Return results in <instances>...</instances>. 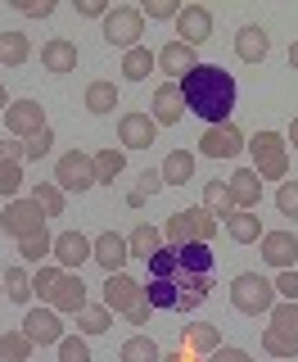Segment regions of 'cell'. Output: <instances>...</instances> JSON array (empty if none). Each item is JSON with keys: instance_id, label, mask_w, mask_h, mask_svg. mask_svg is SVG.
Wrapping results in <instances>:
<instances>
[{"instance_id": "obj_1", "label": "cell", "mask_w": 298, "mask_h": 362, "mask_svg": "<svg viewBox=\"0 0 298 362\" xmlns=\"http://www.w3.org/2000/svg\"><path fill=\"white\" fill-rule=\"evenodd\" d=\"M217 258L208 245H163L149 258L145 299L163 313H194L213 290Z\"/></svg>"}, {"instance_id": "obj_2", "label": "cell", "mask_w": 298, "mask_h": 362, "mask_svg": "<svg viewBox=\"0 0 298 362\" xmlns=\"http://www.w3.org/2000/svg\"><path fill=\"white\" fill-rule=\"evenodd\" d=\"M181 95H186V109L199 113L208 127L217 122H231L235 109V77L226 73L222 64H194L186 77H181Z\"/></svg>"}, {"instance_id": "obj_3", "label": "cell", "mask_w": 298, "mask_h": 362, "mask_svg": "<svg viewBox=\"0 0 298 362\" xmlns=\"http://www.w3.org/2000/svg\"><path fill=\"white\" fill-rule=\"evenodd\" d=\"M244 150L254 154V173L262 181H285L290 177V145H285L280 132H258Z\"/></svg>"}, {"instance_id": "obj_4", "label": "cell", "mask_w": 298, "mask_h": 362, "mask_svg": "<svg viewBox=\"0 0 298 362\" xmlns=\"http://www.w3.org/2000/svg\"><path fill=\"white\" fill-rule=\"evenodd\" d=\"M231 308L244 313V317H262L276 308V286H271L267 276H258V272H239L231 281Z\"/></svg>"}, {"instance_id": "obj_5", "label": "cell", "mask_w": 298, "mask_h": 362, "mask_svg": "<svg viewBox=\"0 0 298 362\" xmlns=\"http://www.w3.org/2000/svg\"><path fill=\"white\" fill-rule=\"evenodd\" d=\"M217 235V218L208 209H181L163 222V240L167 245H208Z\"/></svg>"}, {"instance_id": "obj_6", "label": "cell", "mask_w": 298, "mask_h": 362, "mask_svg": "<svg viewBox=\"0 0 298 362\" xmlns=\"http://www.w3.org/2000/svg\"><path fill=\"white\" fill-rule=\"evenodd\" d=\"M141 37H145V14H141L136 5H113L109 14H105V41L118 45L122 54L136 50V45H141Z\"/></svg>"}, {"instance_id": "obj_7", "label": "cell", "mask_w": 298, "mask_h": 362, "mask_svg": "<svg viewBox=\"0 0 298 362\" xmlns=\"http://www.w3.org/2000/svg\"><path fill=\"white\" fill-rule=\"evenodd\" d=\"M54 186L59 190H90L95 186V158H90L86 150H68L59 154V163H54Z\"/></svg>"}, {"instance_id": "obj_8", "label": "cell", "mask_w": 298, "mask_h": 362, "mask_svg": "<svg viewBox=\"0 0 298 362\" xmlns=\"http://www.w3.org/2000/svg\"><path fill=\"white\" fill-rule=\"evenodd\" d=\"M0 226H5V235H14V240H28V235L45 231V213L37 199H9L5 204V218H0Z\"/></svg>"}, {"instance_id": "obj_9", "label": "cell", "mask_w": 298, "mask_h": 362, "mask_svg": "<svg viewBox=\"0 0 298 362\" xmlns=\"http://www.w3.org/2000/svg\"><path fill=\"white\" fill-rule=\"evenodd\" d=\"M50 122H45V109L37 100H14V105L5 109V132L14 136V141H32L37 132H45Z\"/></svg>"}, {"instance_id": "obj_10", "label": "cell", "mask_w": 298, "mask_h": 362, "mask_svg": "<svg viewBox=\"0 0 298 362\" xmlns=\"http://www.w3.org/2000/svg\"><path fill=\"white\" fill-rule=\"evenodd\" d=\"M141 299H145V281L127 276V272H109V276H105V308L109 313H122V317H127Z\"/></svg>"}, {"instance_id": "obj_11", "label": "cell", "mask_w": 298, "mask_h": 362, "mask_svg": "<svg viewBox=\"0 0 298 362\" xmlns=\"http://www.w3.org/2000/svg\"><path fill=\"white\" fill-rule=\"evenodd\" d=\"M208 37H213V9H203V5H181V14H177V41H186L190 50H199Z\"/></svg>"}, {"instance_id": "obj_12", "label": "cell", "mask_w": 298, "mask_h": 362, "mask_svg": "<svg viewBox=\"0 0 298 362\" xmlns=\"http://www.w3.org/2000/svg\"><path fill=\"white\" fill-rule=\"evenodd\" d=\"M244 132L235 127V122H217V127H208L199 136V150L208 154V158H235L239 150H244Z\"/></svg>"}, {"instance_id": "obj_13", "label": "cell", "mask_w": 298, "mask_h": 362, "mask_svg": "<svg viewBox=\"0 0 298 362\" xmlns=\"http://www.w3.org/2000/svg\"><path fill=\"white\" fill-rule=\"evenodd\" d=\"M118 141H122V150H149V145L158 141V122L149 118V113H122Z\"/></svg>"}, {"instance_id": "obj_14", "label": "cell", "mask_w": 298, "mask_h": 362, "mask_svg": "<svg viewBox=\"0 0 298 362\" xmlns=\"http://www.w3.org/2000/svg\"><path fill=\"white\" fill-rule=\"evenodd\" d=\"M23 335L32 339V344H59L64 339V322L54 308H28V317H23Z\"/></svg>"}, {"instance_id": "obj_15", "label": "cell", "mask_w": 298, "mask_h": 362, "mask_svg": "<svg viewBox=\"0 0 298 362\" xmlns=\"http://www.w3.org/2000/svg\"><path fill=\"white\" fill-rule=\"evenodd\" d=\"M149 118H154L158 127H172V122L186 118V95H181V82L154 86V109H149Z\"/></svg>"}, {"instance_id": "obj_16", "label": "cell", "mask_w": 298, "mask_h": 362, "mask_svg": "<svg viewBox=\"0 0 298 362\" xmlns=\"http://www.w3.org/2000/svg\"><path fill=\"white\" fill-rule=\"evenodd\" d=\"M262 258H267L271 267H280V272H290L294 267V258H298V235L285 226V231H262Z\"/></svg>"}, {"instance_id": "obj_17", "label": "cell", "mask_w": 298, "mask_h": 362, "mask_svg": "<svg viewBox=\"0 0 298 362\" xmlns=\"http://www.w3.org/2000/svg\"><path fill=\"white\" fill-rule=\"evenodd\" d=\"M90 245H95V240H86L82 231H59V235H54V254H50V258H54L64 272H77V267L90 258Z\"/></svg>"}, {"instance_id": "obj_18", "label": "cell", "mask_w": 298, "mask_h": 362, "mask_svg": "<svg viewBox=\"0 0 298 362\" xmlns=\"http://www.w3.org/2000/svg\"><path fill=\"white\" fill-rule=\"evenodd\" d=\"M50 308L54 313H73V317L86 308V281H82V272H64L59 286H54V294H50Z\"/></svg>"}, {"instance_id": "obj_19", "label": "cell", "mask_w": 298, "mask_h": 362, "mask_svg": "<svg viewBox=\"0 0 298 362\" xmlns=\"http://www.w3.org/2000/svg\"><path fill=\"white\" fill-rule=\"evenodd\" d=\"M90 258H95V263L105 267V272H122V267H127V258H131L127 235H118V231L95 235V245H90Z\"/></svg>"}, {"instance_id": "obj_20", "label": "cell", "mask_w": 298, "mask_h": 362, "mask_svg": "<svg viewBox=\"0 0 298 362\" xmlns=\"http://www.w3.org/2000/svg\"><path fill=\"white\" fill-rule=\"evenodd\" d=\"M181 349L194 358H208L213 349H222V326L217 322H194V326H181Z\"/></svg>"}, {"instance_id": "obj_21", "label": "cell", "mask_w": 298, "mask_h": 362, "mask_svg": "<svg viewBox=\"0 0 298 362\" xmlns=\"http://www.w3.org/2000/svg\"><path fill=\"white\" fill-rule=\"evenodd\" d=\"M226 190H231V204H235V209L258 213V204H262V177L254 173V168H239V173L226 181Z\"/></svg>"}, {"instance_id": "obj_22", "label": "cell", "mask_w": 298, "mask_h": 362, "mask_svg": "<svg viewBox=\"0 0 298 362\" xmlns=\"http://www.w3.org/2000/svg\"><path fill=\"white\" fill-rule=\"evenodd\" d=\"M41 64H45V73H54V77L77 73V41H68V37H50V41L41 45Z\"/></svg>"}, {"instance_id": "obj_23", "label": "cell", "mask_w": 298, "mask_h": 362, "mask_svg": "<svg viewBox=\"0 0 298 362\" xmlns=\"http://www.w3.org/2000/svg\"><path fill=\"white\" fill-rule=\"evenodd\" d=\"M267 50H271V37H267V28H239V37H235V54L244 64H262L267 59Z\"/></svg>"}, {"instance_id": "obj_24", "label": "cell", "mask_w": 298, "mask_h": 362, "mask_svg": "<svg viewBox=\"0 0 298 362\" xmlns=\"http://www.w3.org/2000/svg\"><path fill=\"white\" fill-rule=\"evenodd\" d=\"M154 59H158V68H163V73H172V77H186L190 68L199 64V54H194V50H190L186 41H167L163 50L154 54Z\"/></svg>"}, {"instance_id": "obj_25", "label": "cell", "mask_w": 298, "mask_h": 362, "mask_svg": "<svg viewBox=\"0 0 298 362\" xmlns=\"http://www.w3.org/2000/svg\"><path fill=\"white\" fill-rule=\"evenodd\" d=\"M167 240H163V226H154V222H136V231L127 235V249H131V258H154L158 249H163Z\"/></svg>"}, {"instance_id": "obj_26", "label": "cell", "mask_w": 298, "mask_h": 362, "mask_svg": "<svg viewBox=\"0 0 298 362\" xmlns=\"http://www.w3.org/2000/svg\"><path fill=\"white\" fill-rule=\"evenodd\" d=\"M28 59H32V41H28V32L5 28V32H0V64H5V68H23Z\"/></svg>"}, {"instance_id": "obj_27", "label": "cell", "mask_w": 298, "mask_h": 362, "mask_svg": "<svg viewBox=\"0 0 298 362\" xmlns=\"http://www.w3.org/2000/svg\"><path fill=\"white\" fill-rule=\"evenodd\" d=\"M262 231H267V226H262V218H258V213H244V209H235L231 218H226V235H231L235 245H258V240H262Z\"/></svg>"}, {"instance_id": "obj_28", "label": "cell", "mask_w": 298, "mask_h": 362, "mask_svg": "<svg viewBox=\"0 0 298 362\" xmlns=\"http://www.w3.org/2000/svg\"><path fill=\"white\" fill-rule=\"evenodd\" d=\"M158 173H163V186H186V181L194 177V154L190 150H172Z\"/></svg>"}, {"instance_id": "obj_29", "label": "cell", "mask_w": 298, "mask_h": 362, "mask_svg": "<svg viewBox=\"0 0 298 362\" xmlns=\"http://www.w3.org/2000/svg\"><path fill=\"white\" fill-rule=\"evenodd\" d=\"M154 68H158V59H154V50H149V45H136V50L122 54V77H127V82H145Z\"/></svg>"}, {"instance_id": "obj_30", "label": "cell", "mask_w": 298, "mask_h": 362, "mask_svg": "<svg viewBox=\"0 0 298 362\" xmlns=\"http://www.w3.org/2000/svg\"><path fill=\"white\" fill-rule=\"evenodd\" d=\"M90 158H95V186H113V177L127 173V154L113 150V145H109V150H100V154H90Z\"/></svg>"}, {"instance_id": "obj_31", "label": "cell", "mask_w": 298, "mask_h": 362, "mask_svg": "<svg viewBox=\"0 0 298 362\" xmlns=\"http://www.w3.org/2000/svg\"><path fill=\"white\" fill-rule=\"evenodd\" d=\"M86 109L95 113V118L113 113V109H118V86H113V82H90L86 86Z\"/></svg>"}, {"instance_id": "obj_32", "label": "cell", "mask_w": 298, "mask_h": 362, "mask_svg": "<svg viewBox=\"0 0 298 362\" xmlns=\"http://www.w3.org/2000/svg\"><path fill=\"white\" fill-rule=\"evenodd\" d=\"M113 326V313L105 308V303H86L82 313H77V331L82 335H105Z\"/></svg>"}, {"instance_id": "obj_33", "label": "cell", "mask_w": 298, "mask_h": 362, "mask_svg": "<svg viewBox=\"0 0 298 362\" xmlns=\"http://www.w3.org/2000/svg\"><path fill=\"white\" fill-rule=\"evenodd\" d=\"M54 254V235L50 231H37V235H28V240H18V258L23 263H45V258Z\"/></svg>"}, {"instance_id": "obj_34", "label": "cell", "mask_w": 298, "mask_h": 362, "mask_svg": "<svg viewBox=\"0 0 298 362\" xmlns=\"http://www.w3.org/2000/svg\"><path fill=\"white\" fill-rule=\"evenodd\" d=\"M32 339L23 335V331H5L0 335V362H32Z\"/></svg>"}, {"instance_id": "obj_35", "label": "cell", "mask_w": 298, "mask_h": 362, "mask_svg": "<svg viewBox=\"0 0 298 362\" xmlns=\"http://www.w3.org/2000/svg\"><path fill=\"white\" fill-rule=\"evenodd\" d=\"M118 358H122V362H163V349H158L149 335H131L127 344H122Z\"/></svg>"}, {"instance_id": "obj_36", "label": "cell", "mask_w": 298, "mask_h": 362, "mask_svg": "<svg viewBox=\"0 0 298 362\" xmlns=\"http://www.w3.org/2000/svg\"><path fill=\"white\" fill-rule=\"evenodd\" d=\"M0 286H5V299H14V303H28V299H32V276H28V267H5Z\"/></svg>"}, {"instance_id": "obj_37", "label": "cell", "mask_w": 298, "mask_h": 362, "mask_svg": "<svg viewBox=\"0 0 298 362\" xmlns=\"http://www.w3.org/2000/svg\"><path fill=\"white\" fill-rule=\"evenodd\" d=\"M203 209L213 213V218H231L235 204H231V190H226V181H208L203 186Z\"/></svg>"}, {"instance_id": "obj_38", "label": "cell", "mask_w": 298, "mask_h": 362, "mask_svg": "<svg viewBox=\"0 0 298 362\" xmlns=\"http://www.w3.org/2000/svg\"><path fill=\"white\" fill-rule=\"evenodd\" d=\"M32 199L41 204L45 218H64V190L54 186V181H37V186H32Z\"/></svg>"}, {"instance_id": "obj_39", "label": "cell", "mask_w": 298, "mask_h": 362, "mask_svg": "<svg viewBox=\"0 0 298 362\" xmlns=\"http://www.w3.org/2000/svg\"><path fill=\"white\" fill-rule=\"evenodd\" d=\"M262 349H267L271 358H280V362H294V358H298V339L280 335L276 326H267V331H262Z\"/></svg>"}, {"instance_id": "obj_40", "label": "cell", "mask_w": 298, "mask_h": 362, "mask_svg": "<svg viewBox=\"0 0 298 362\" xmlns=\"http://www.w3.org/2000/svg\"><path fill=\"white\" fill-rule=\"evenodd\" d=\"M267 317H271V326H276L280 335L298 339V303H294V299H280V303H276V308H271Z\"/></svg>"}, {"instance_id": "obj_41", "label": "cell", "mask_w": 298, "mask_h": 362, "mask_svg": "<svg viewBox=\"0 0 298 362\" xmlns=\"http://www.w3.org/2000/svg\"><path fill=\"white\" fill-rule=\"evenodd\" d=\"M59 276H64L59 263H41L37 276H32V294H41V299L50 303V294H54V286H59Z\"/></svg>"}, {"instance_id": "obj_42", "label": "cell", "mask_w": 298, "mask_h": 362, "mask_svg": "<svg viewBox=\"0 0 298 362\" xmlns=\"http://www.w3.org/2000/svg\"><path fill=\"white\" fill-rule=\"evenodd\" d=\"M23 190V163H0V199H18Z\"/></svg>"}, {"instance_id": "obj_43", "label": "cell", "mask_w": 298, "mask_h": 362, "mask_svg": "<svg viewBox=\"0 0 298 362\" xmlns=\"http://www.w3.org/2000/svg\"><path fill=\"white\" fill-rule=\"evenodd\" d=\"M59 362H90V349L82 335H64L59 339Z\"/></svg>"}, {"instance_id": "obj_44", "label": "cell", "mask_w": 298, "mask_h": 362, "mask_svg": "<svg viewBox=\"0 0 298 362\" xmlns=\"http://www.w3.org/2000/svg\"><path fill=\"white\" fill-rule=\"evenodd\" d=\"M276 209L285 213V218H294V222H298V177H294V181H280V190H276Z\"/></svg>"}, {"instance_id": "obj_45", "label": "cell", "mask_w": 298, "mask_h": 362, "mask_svg": "<svg viewBox=\"0 0 298 362\" xmlns=\"http://www.w3.org/2000/svg\"><path fill=\"white\" fill-rule=\"evenodd\" d=\"M50 145H54V132L45 127V132L32 136V141H23V158H45V154H50Z\"/></svg>"}, {"instance_id": "obj_46", "label": "cell", "mask_w": 298, "mask_h": 362, "mask_svg": "<svg viewBox=\"0 0 298 362\" xmlns=\"http://www.w3.org/2000/svg\"><path fill=\"white\" fill-rule=\"evenodd\" d=\"M18 5V14H28V18H50L54 14V0H14Z\"/></svg>"}, {"instance_id": "obj_47", "label": "cell", "mask_w": 298, "mask_h": 362, "mask_svg": "<svg viewBox=\"0 0 298 362\" xmlns=\"http://www.w3.org/2000/svg\"><path fill=\"white\" fill-rule=\"evenodd\" d=\"M141 14H149V18H177L181 5H177V0H145Z\"/></svg>"}, {"instance_id": "obj_48", "label": "cell", "mask_w": 298, "mask_h": 362, "mask_svg": "<svg viewBox=\"0 0 298 362\" xmlns=\"http://www.w3.org/2000/svg\"><path fill=\"white\" fill-rule=\"evenodd\" d=\"M271 286H276V294H285V299H298V267L280 272V276L271 281Z\"/></svg>"}, {"instance_id": "obj_49", "label": "cell", "mask_w": 298, "mask_h": 362, "mask_svg": "<svg viewBox=\"0 0 298 362\" xmlns=\"http://www.w3.org/2000/svg\"><path fill=\"white\" fill-rule=\"evenodd\" d=\"M203 362H254V358H249L244 349H235V344H222V349H213Z\"/></svg>"}, {"instance_id": "obj_50", "label": "cell", "mask_w": 298, "mask_h": 362, "mask_svg": "<svg viewBox=\"0 0 298 362\" xmlns=\"http://www.w3.org/2000/svg\"><path fill=\"white\" fill-rule=\"evenodd\" d=\"M0 163H23V141H14V136H0Z\"/></svg>"}, {"instance_id": "obj_51", "label": "cell", "mask_w": 298, "mask_h": 362, "mask_svg": "<svg viewBox=\"0 0 298 362\" xmlns=\"http://www.w3.org/2000/svg\"><path fill=\"white\" fill-rule=\"evenodd\" d=\"M141 195H158V190H163V173H154V168H149V173H141Z\"/></svg>"}, {"instance_id": "obj_52", "label": "cell", "mask_w": 298, "mask_h": 362, "mask_svg": "<svg viewBox=\"0 0 298 362\" xmlns=\"http://www.w3.org/2000/svg\"><path fill=\"white\" fill-rule=\"evenodd\" d=\"M77 14H82V18H105L109 5H105V0H77Z\"/></svg>"}, {"instance_id": "obj_53", "label": "cell", "mask_w": 298, "mask_h": 362, "mask_svg": "<svg viewBox=\"0 0 298 362\" xmlns=\"http://www.w3.org/2000/svg\"><path fill=\"white\" fill-rule=\"evenodd\" d=\"M149 313H154V303L141 299V303H136V308L127 313V322H131V326H145V322H149Z\"/></svg>"}, {"instance_id": "obj_54", "label": "cell", "mask_w": 298, "mask_h": 362, "mask_svg": "<svg viewBox=\"0 0 298 362\" xmlns=\"http://www.w3.org/2000/svg\"><path fill=\"white\" fill-rule=\"evenodd\" d=\"M163 362H203V358H194V354H186V349H177V354H163Z\"/></svg>"}, {"instance_id": "obj_55", "label": "cell", "mask_w": 298, "mask_h": 362, "mask_svg": "<svg viewBox=\"0 0 298 362\" xmlns=\"http://www.w3.org/2000/svg\"><path fill=\"white\" fill-rule=\"evenodd\" d=\"M285 145H294V150H298V118L290 122V136H285Z\"/></svg>"}, {"instance_id": "obj_56", "label": "cell", "mask_w": 298, "mask_h": 362, "mask_svg": "<svg viewBox=\"0 0 298 362\" xmlns=\"http://www.w3.org/2000/svg\"><path fill=\"white\" fill-rule=\"evenodd\" d=\"M9 105H14V100L5 95V82H0V118H5V109H9Z\"/></svg>"}, {"instance_id": "obj_57", "label": "cell", "mask_w": 298, "mask_h": 362, "mask_svg": "<svg viewBox=\"0 0 298 362\" xmlns=\"http://www.w3.org/2000/svg\"><path fill=\"white\" fill-rule=\"evenodd\" d=\"M290 68L298 73V37H294V45H290Z\"/></svg>"}, {"instance_id": "obj_58", "label": "cell", "mask_w": 298, "mask_h": 362, "mask_svg": "<svg viewBox=\"0 0 298 362\" xmlns=\"http://www.w3.org/2000/svg\"><path fill=\"white\" fill-rule=\"evenodd\" d=\"M0 290H5V286H0Z\"/></svg>"}, {"instance_id": "obj_59", "label": "cell", "mask_w": 298, "mask_h": 362, "mask_svg": "<svg viewBox=\"0 0 298 362\" xmlns=\"http://www.w3.org/2000/svg\"><path fill=\"white\" fill-rule=\"evenodd\" d=\"M276 362H280V358H276Z\"/></svg>"}]
</instances>
